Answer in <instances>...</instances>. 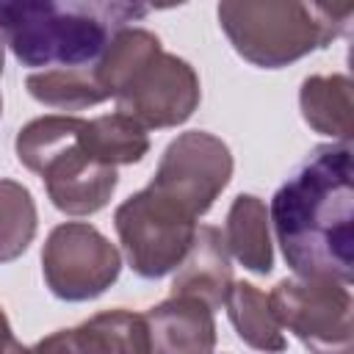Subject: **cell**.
<instances>
[{"label": "cell", "instance_id": "7a4b0ae2", "mask_svg": "<svg viewBox=\"0 0 354 354\" xmlns=\"http://www.w3.org/2000/svg\"><path fill=\"white\" fill-rule=\"evenodd\" d=\"M147 17V0H0V39L30 69L86 66Z\"/></svg>", "mask_w": 354, "mask_h": 354}, {"label": "cell", "instance_id": "6da1fadb", "mask_svg": "<svg viewBox=\"0 0 354 354\" xmlns=\"http://www.w3.org/2000/svg\"><path fill=\"white\" fill-rule=\"evenodd\" d=\"M351 144L313 147L271 196V227L285 263L299 277L351 282L354 238Z\"/></svg>", "mask_w": 354, "mask_h": 354}]
</instances>
